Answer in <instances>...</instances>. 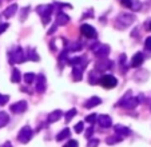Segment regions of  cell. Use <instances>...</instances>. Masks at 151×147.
Wrapping results in <instances>:
<instances>
[{"label": "cell", "instance_id": "32", "mask_svg": "<svg viewBox=\"0 0 151 147\" xmlns=\"http://www.w3.org/2000/svg\"><path fill=\"white\" fill-rule=\"evenodd\" d=\"M82 48H83L82 43L78 42V43H74V44L71 45V48H70V51H79V50H82Z\"/></svg>", "mask_w": 151, "mask_h": 147}, {"label": "cell", "instance_id": "9", "mask_svg": "<svg viewBox=\"0 0 151 147\" xmlns=\"http://www.w3.org/2000/svg\"><path fill=\"white\" fill-rule=\"evenodd\" d=\"M96 120L100 127H103V128H109V127H111V125H112V119H111V116H109V115H99L96 118Z\"/></svg>", "mask_w": 151, "mask_h": 147}, {"label": "cell", "instance_id": "33", "mask_svg": "<svg viewBox=\"0 0 151 147\" xmlns=\"http://www.w3.org/2000/svg\"><path fill=\"white\" fill-rule=\"evenodd\" d=\"M9 100V96L8 95H3V94H0V106H4L7 104V102Z\"/></svg>", "mask_w": 151, "mask_h": 147}, {"label": "cell", "instance_id": "42", "mask_svg": "<svg viewBox=\"0 0 151 147\" xmlns=\"http://www.w3.org/2000/svg\"><path fill=\"white\" fill-rule=\"evenodd\" d=\"M56 28H58V27H56V24H55V26H54V27H52V28H51V30H50V31H48V32H47V35H52V34H54V32H55V31H56Z\"/></svg>", "mask_w": 151, "mask_h": 147}, {"label": "cell", "instance_id": "14", "mask_svg": "<svg viewBox=\"0 0 151 147\" xmlns=\"http://www.w3.org/2000/svg\"><path fill=\"white\" fill-rule=\"evenodd\" d=\"M68 22H70V16H68V15H67V14H62V12H60V14L56 16V22H55V24H56V26H66Z\"/></svg>", "mask_w": 151, "mask_h": 147}, {"label": "cell", "instance_id": "4", "mask_svg": "<svg viewBox=\"0 0 151 147\" xmlns=\"http://www.w3.org/2000/svg\"><path fill=\"white\" fill-rule=\"evenodd\" d=\"M99 83L104 88H114L115 86L118 84V80L114 75H103L99 79Z\"/></svg>", "mask_w": 151, "mask_h": 147}, {"label": "cell", "instance_id": "18", "mask_svg": "<svg viewBox=\"0 0 151 147\" xmlns=\"http://www.w3.org/2000/svg\"><path fill=\"white\" fill-rule=\"evenodd\" d=\"M62 115H63V112H62L60 110H55V111H52V112L48 115V123H54V122L59 120V119L62 118Z\"/></svg>", "mask_w": 151, "mask_h": 147}, {"label": "cell", "instance_id": "27", "mask_svg": "<svg viewBox=\"0 0 151 147\" xmlns=\"http://www.w3.org/2000/svg\"><path fill=\"white\" fill-rule=\"evenodd\" d=\"M95 75H98L96 71H92V72H90L88 78H90V84H96L98 82H99V78L95 76Z\"/></svg>", "mask_w": 151, "mask_h": 147}, {"label": "cell", "instance_id": "10", "mask_svg": "<svg viewBox=\"0 0 151 147\" xmlns=\"http://www.w3.org/2000/svg\"><path fill=\"white\" fill-rule=\"evenodd\" d=\"M94 52L98 58H106L110 54V47L106 44H99L96 50H94Z\"/></svg>", "mask_w": 151, "mask_h": 147}, {"label": "cell", "instance_id": "13", "mask_svg": "<svg viewBox=\"0 0 151 147\" xmlns=\"http://www.w3.org/2000/svg\"><path fill=\"white\" fill-rule=\"evenodd\" d=\"M114 130H115V133H116V135H119V136L130 135V128L126 127V126H123V125H116L114 127Z\"/></svg>", "mask_w": 151, "mask_h": 147}, {"label": "cell", "instance_id": "43", "mask_svg": "<svg viewBox=\"0 0 151 147\" xmlns=\"http://www.w3.org/2000/svg\"><path fill=\"white\" fill-rule=\"evenodd\" d=\"M0 147H12V143L11 142H6V143H3Z\"/></svg>", "mask_w": 151, "mask_h": 147}, {"label": "cell", "instance_id": "12", "mask_svg": "<svg viewBox=\"0 0 151 147\" xmlns=\"http://www.w3.org/2000/svg\"><path fill=\"white\" fill-rule=\"evenodd\" d=\"M143 60H145V56H143L142 52H137L131 59V66L132 67H140L142 63H143Z\"/></svg>", "mask_w": 151, "mask_h": 147}, {"label": "cell", "instance_id": "29", "mask_svg": "<svg viewBox=\"0 0 151 147\" xmlns=\"http://www.w3.org/2000/svg\"><path fill=\"white\" fill-rule=\"evenodd\" d=\"M76 108H71V110L68 111V112H66V115H64V118H66V122H70L72 118H74L75 115H76Z\"/></svg>", "mask_w": 151, "mask_h": 147}, {"label": "cell", "instance_id": "45", "mask_svg": "<svg viewBox=\"0 0 151 147\" xmlns=\"http://www.w3.org/2000/svg\"><path fill=\"white\" fill-rule=\"evenodd\" d=\"M0 4H1V0H0Z\"/></svg>", "mask_w": 151, "mask_h": 147}, {"label": "cell", "instance_id": "2", "mask_svg": "<svg viewBox=\"0 0 151 147\" xmlns=\"http://www.w3.org/2000/svg\"><path fill=\"white\" fill-rule=\"evenodd\" d=\"M8 58H9V63L11 64H16V63H23L26 60V55L22 47H14L12 51L8 52Z\"/></svg>", "mask_w": 151, "mask_h": 147}, {"label": "cell", "instance_id": "20", "mask_svg": "<svg viewBox=\"0 0 151 147\" xmlns=\"http://www.w3.org/2000/svg\"><path fill=\"white\" fill-rule=\"evenodd\" d=\"M70 135H71V131H70V128H64V130H62V131H60V133L59 134H58V135H56V141H64V139H66V138H68V136Z\"/></svg>", "mask_w": 151, "mask_h": 147}, {"label": "cell", "instance_id": "40", "mask_svg": "<svg viewBox=\"0 0 151 147\" xmlns=\"http://www.w3.org/2000/svg\"><path fill=\"white\" fill-rule=\"evenodd\" d=\"M7 28H8V23H3V24H0V34H3Z\"/></svg>", "mask_w": 151, "mask_h": 147}, {"label": "cell", "instance_id": "37", "mask_svg": "<svg viewBox=\"0 0 151 147\" xmlns=\"http://www.w3.org/2000/svg\"><path fill=\"white\" fill-rule=\"evenodd\" d=\"M145 48L147 50V51L151 52V36H148L147 39H146V42H145Z\"/></svg>", "mask_w": 151, "mask_h": 147}, {"label": "cell", "instance_id": "24", "mask_svg": "<svg viewBox=\"0 0 151 147\" xmlns=\"http://www.w3.org/2000/svg\"><path fill=\"white\" fill-rule=\"evenodd\" d=\"M106 142H107V144H116L119 142H122V136H119V135L109 136V138L106 139Z\"/></svg>", "mask_w": 151, "mask_h": 147}, {"label": "cell", "instance_id": "39", "mask_svg": "<svg viewBox=\"0 0 151 147\" xmlns=\"http://www.w3.org/2000/svg\"><path fill=\"white\" fill-rule=\"evenodd\" d=\"M120 3H122L123 7H131V0H120Z\"/></svg>", "mask_w": 151, "mask_h": 147}, {"label": "cell", "instance_id": "44", "mask_svg": "<svg viewBox=\"0 0 151 147\" xmlns=\"http://www.w3.org/2000/svg\"><path fill=\"white\" fill-rule=\"evenodd\" d=\"M148 28H151V24H150V27H148Z\"/></svg>", "mask_w": 151, "mask_h": 147}, {"label": "cell", "instance_id": "35", "mask_svg": "<svg viewBox=\"0 0 151 147\" xmlns=\"http://www.w3.org/2000/svg\"><path fill=\"white\" fill-rule=\"evenodd\" d=\"M63 147H79V143H78L76 141H74V139H71V141H68Z\"/></svg>", "mask_w": 151, "mask_h": 147}, {"label": "cell", "instance_id": "16", "mask_svg": "<svg viewBox=\"0 0 151 147\" xmlns=\"http://www.w3.org/2000/svg\"><path fill=\"white\" fill-rule=\"evenodd\" d=\"M72 76H74V79L76 80V82H80L83 78V68L80 67V66H74V68H72Z\"/></svg>", "mask_w": 151, "mask_h": 147}, {"label": "cell", "instance_id": "30", "mask_svg": "<svg viewBox=\"0 0 151 147\" xmlns=\"http://www.w3.org/2000/svg\"><path fill=\"white\" fill-rule=\"evenodd\" d=\"M83 128H84V125H83V122H78L76 125H75L74 130H75V133H76V134H80V133L83 131Z\"/></svg>", "mask_w": 151, "mask_h": 147}, {"label": "cell", "instance_id": "15", "mask_svg": "<svg viewBox=\"0 0 151 147\" xmlns=\"http://www.w3.org/2000/svg\"><path fill=\"white\" fill-rule=\"evenodd\" d=\"M100 103H102V99H100V98H98V96H92V98H90V99L84 103V107L86 108H92V107H95V106H99Z\"/></svg>", "mask_w": 151, "mask_h": 147}, {"label": "cell", "instance_id": "6", "mask_svg": "<svg viewBox=\"0 0 151 147\" xmlns=\"http://www.w3.org/2000/svg\"><path fill=\"white\" fill-rule=\"evenodd\" d=\"M111 67H112V62H111V60L102 58V59H99L96 62L95 71H96V72H103V71H106V70H110Z\"/></svg>", "mask_w": 151, "mask_h": 147}, {"label": "cell", "instance_id": "38", "mask_svg": "<svg viewBox=\"0 0 151 147\" xmlns=\"http://www.w3.org/2000/svg\"><path fill=\"white\" fill-rule=\"evenodd\" d=\"M92 134H94V127H88L87 128V131H86V138L90 139L92 136Z\"/></svg>", "mask_w": 151, "mask_h": 147}, {"label": "cell", "instance_id": "21", "mask_svg": "<svg viewBox=\"0 0 151 147\" xmlns=\"http://www.w3.org/2000/svg\"><path fill=\"white\" fill-rule=\"evenodd\" d=\"M20 79H22V74L17 68H14L12 70V75H11V82L12 83H19Z\"/></svg>", "mask_w": 151, "mask_h": 147}, {"label": "cell", "instance_id": "11", "mask_svg": "<svg viewBox=\"0 0 151 147\" xmlns=\"http://www.w3.org/2000/svg\"><path fill=\"white\" fill-rule=\"evenodd\" d=\"M52 9H54V7L52 6H39L36 8V12L37 14H40V16H51L52 14Z\"/></svg>", "mask_w": 151, "mask_h": 147}, {"label": "cell", "instance_id": "25", "mask_svg": "<svg viewBox=\"0 0 151 147\" xmlns=\"http://www.w3.org/2000/svg\"><path fill=\"white\" fill-rule=\"evenodd\" d=\"M24 82L27 83V84H31V83L35 82V79H36V75L32 72H28V74H24V76H23Z\"/></svg>", "mask_w": 151, "mask_h": 147}, {"label": "cell", "instance_id": "7", "mask_svg": "<svg viewBox=\"0 0 151 147\" xmlns=\"http://www.w3.org/2000/svg\"><path fill=\"white\" fill-rule=\"evenodd\" d=\"M35 88H36L37 92H44L46 90V76L44 74H39L36 75V79H35Z\"/></svg>", "mask_w": 151, "mask_h": 147}, {"label": "cell", "instance_id": "41", "mask_svg": "<svg viewBox=\"0 0 151 147\" xmlns=\"http://www.w3.org/2000/svg\"><path fill=\"white\" fill-rule=\"evenodd\" d=\"M50 20H51V16H43L42 17V23H43V24H47Z\"/></svg>", "mask_w": 151, "mask_h": 147}, {"label": "cell", "instance_id": "22", "mask_svg": "<svg viewBox=\"0 0 151 147\" xmlns=\"http://www.w3.org/2000/svg\"><path fill=\"white\" fill-rule=\"evenodd\" d=\"M9 122V116L7 112H4V111H0V128L4 127V126H7V123Z\"/></svg>", "mask_w": 151, "mask_h": 147}, {"label": "cell", "instance_id": "26", "mask_svg": "<svg viewBox=\"0 0 151 147\" xmlns=\"http://www.w3.org/2000/svg\"><path fill=\"white\" fill-rule=\"evenodd\" d=\"M130 98H131V91H127V92H126V95L123 96L122 99H120L119 102L116 103V106H120V107H123V104H124V103L127 102V100L130 99Z\"/></svg>", "mask_w": 151, "mask_h": 147}, {"label": "cell", "instance_id": "23", "mask_svg": "<svg viewBox=\"0 0 151 147\" xmlns=\"http://www.w3.org/2000/svg\"><path fill=\"white\" fill-rule=\"evenodd\" d=\"M28 58L31 60H34V62H39V60H40V56L37 55V52H36V50H35V48H29V50H28Z\"/></svg>", "mask_w": 151, "mask_h": 147}, {"label": "cell", "instance_id": "31", "mask_svg": "<svg viewBox=\"0 0 151 147\" xmlns=\"http://www.w3.org/2000/svg\"><path fill=\"white\" fill-rule=\"evenodd\" d=\"M29 12V7H26V8L22 9V16H20V22H24L27 19V14Z\"/></svg>", "mask_w": 151, "mask_h": 147}, {"label": "cell", "instance_id": "1", "mask_svg": "<svg viewBox=\"0 0 151 147\" xmlns=\"http://www.w3.org/2000/svg\"><path fill=\"white\" fill-rule=\"evenodd\" d=\"M134 22H135V16L132 14H120L115 19V27L120 30H124L131 26Z\"/></svg>", "mask_w": 151, "mask_h": 147}, {"label": "cell", "instance_id": "36", "mask_svg": "<svg viewBox=\"0 0 151 147\" xmlns=\"http://www.w3.org/2000/svg\"><path fill=\"white\" fill-rule=\"evenodd\" d=\"M96 118H98V115H96V114H91V115L86 116V120L88 122V123H95V120H96Z\"/></svg>", "mask_w": 151, "mask_h": 147}, {"label": "cell", "instance_id": "3", "mask_svg": "<svg viewBox=\"0 0 151 147\" xmlns=\"http://www.w3.org/2000/svg\"><path fill=\"white\" fill-rule=\"evenodd\" d=\"M32 135H34V131L31 130L29 126H24L22 130H20L19 135H17V139H19L20 143H28L31 141Z\"/></svg>", "mask_w": 151, "mask_h": 147}, {"label": "cell", "instance_id": "28", "mask_svg": "<svg viewBox=\"0 0 151 147\" xmlns=\"http://www.w3.org/2000/svg\"><path fill=\"white\" fill-rule=\"evenodd\" d=\"M130 8L132 9V11H139L140 8H142V4H140V1L139 0H131V7Z\"/></svg>", "mask_w": 151, "mask_h": 147}, {"label": "cell", "instance_id": "34", "mask_svg": "<svg viewBox=\"0 0 151 147\" xmlns=\"http://www.w3.org/2000/svg\"><path fill=\"white\" fill-rule=\"evenodd\" d=\"M99 146V139H90L87 147H98Z\"/></svg>", "mask_w": 151, "mask_h": 147}, {"label": "cell", "instance_id": "19", "mask_svg": "<svg viewBox=\"0 0 151 147\" xmlns=\"http://www.w3.org/2000/svg\"><path fill=\"white\" fill-rule=\"evenodd\" d=\"M16 11H17V4H12V6H9L8 8L3 12V16L4 17H12L15 14H16Z\"/></svg>", "mask_w": 151, "mask_h": 147}, {"label": "cell", "instance_id": "17", "mask_svg": "<svg viewBox=\"0 0 151 147\" xmlns=\"http://www.w3.org/2000/svg\"><path fill=\"white\" fill-rule=\"evenodd\" d=\"M139 100H138V98H130V99L127 100V102L123 104V107L124 108H128V110H132V108H135L138 104H139Z\"/></svg>", "mask_w": 151, "mask_h": 147}, {"label": "cell", "instance_id": "8", "mask_svg": "<svg viewBox=\"0 0 151 147\" xmlns=\"http://www.w3.org/2000/svg\"><path fill=\"white\" fill-rule=\"evenodd\" d=\"M27 107H28V106H27L26 100H19V102L11 104L9 110H11V112H14V114H22L27 110Z\"/></svg>", "mask_w": 151, "mask_h": 147}, {"label": "cell", "instance_id": "5", "mask_svg": "<svg viewBox=\"0 0 151 147\" xmlns=\"http://www.w3.org/2000/svg\"><path fill=\"white\" fill-rule=\"evenodd\" d=\"M80 32H82V35L84 37H87V39H94V37L96 36L95 28L92 26H90V24H82V26H80Z\"/></svg>", "mask_w": 151, "mask_h": 147}]
</instances>
